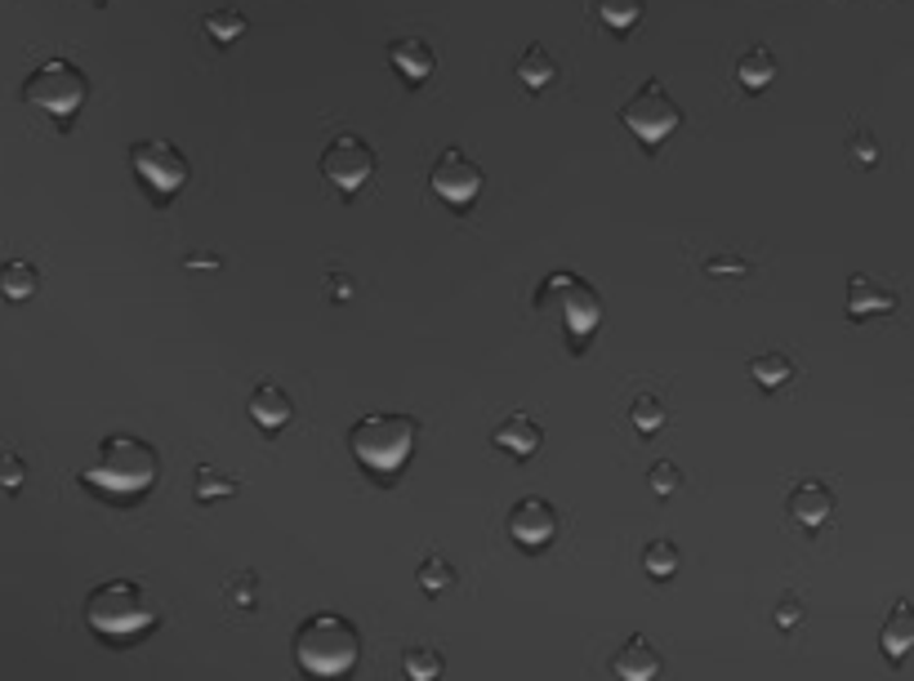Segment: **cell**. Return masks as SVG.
I'll return each instance as SVG.
<instances>
[{"instance_id": "6da1fadb", "label": "cell", "mask_w": 914, "mask_h": 681, "mask_svg": "<svg viewBox=\"0 0 914 681\" xmlns=\"http://www.w3.org/2000/svg\"><path fill=\"white\" fill-rule=\"evenodd\" d=\"M161 476V454L152 450V441L144 437H129V432H112L94 463L81 472L85 490H94L99 499H112V504H129V499H144Z\"/></svg>"}, {"instance_id": "7a4b0ae2", "label": "cell", "mask_w": 914, "mask_h": 681, "mask_svg": "<svg viewBox=\"0 0 914 681\" xmlns=\"http://www.w3.org/2000/svg\"><path fill=\"white\" fill-rule=\"evenodd\" d=\"M85 624H90V633L99 642L129 646V642H144L161 624V610H157V601L148 597L144 584H135V579H107V584H99L85 597Z\"/></svg>"}, {"instance_id": "3957f363", "label": "cell", "mask_w": 914, "mask_h": 681, "mask_svg": "<svg viewBox=\"0 0 914 681\" xmlns=\"http://www.w3.org/2000/svg\"><path fill=\"white\" fill-rule=\"evenodd\" d=\"M295 663L308 677H344L362 659V633L340 610H312L290 637Z\"/></svg>"}, {"instance_id": "277c9868", "label": "cell", "mask_w": 914, "mask_h": 681, "mask_svg": "<svg viewBox=\"0 0 914 681\" xmlns=\"http://www.w3.org/2000/svg\"><path fill=\"white\" fill-rule=\"evenodd\" d=\"M420 446V419L402 415V411H370L349 428V450L353 459L375 472L379 482H393L407 468V459Z\"/></svg>"}, {"instance_id": "5b68a950", "label": "cell", "mask_w": 914, "mask_h": 681, "mask_svg": "<svg viewBox=\"0 0 914 681\" xmlns=\"http://www.w3.org/2000/svg\"><path fill=\"white\" fill-rule=\"evenodd\" d=\"M85 99H90V77L72 58H41L23 81V103H32L54 120H72L85 107Z\"/></svg>"}, {"instance_id": "8992f818", "label": "cell", "mask_w": 914, "mask_h": 681, "mask_svg": "<svg viewBox=\"0 0 914 681\" xmlns=\"http://www.w3.org/2000/svg\"><path fill=\"white\" fill-rule=\"evenodd\" d=\"M536 308H553L567 325V334L575 338V353L584 348V338H590L598 325H603V295L580 277V272H553L545 277L540 295H536Z\"/></svg>"}, {"instance_id": "52a82bcc", "label": "cell", "mask_w": 914, "mask_h": 681, "mask_svg": "<svg viewBox=\"0 0 914 681\" xmlns=\"http://www.w3.org/2000/svg\"><path fill=\"white\" fill-rule=\"evenodd\" d=\"M620 125L633 134V139H638L647 152H656V148L670 139V134H678L683 107L674 103V94L665 90L661 77H647V81L633 90V99L620 107Z\"/></svg>"}, {"instance_id": "ba28073f", "label": "cell", "mask_w": 914, "mask_h": 681, "mask_svg": "<svg viewBox=\"0 0 914 681\" xmlns=\"http://www.w3.org/2000/svg\"><path fill=\"white\" fill-rule=\"evenodd\" d=\"M129 165H135V174L148 183V192L157 200H170L187 187L192 178V165L183 157L179 143L170 139H139V143H129Z\"/></svg>"}, {"instance_id": "9c48e42d", "label": "cell", "mask_w": 914, "mask_h": 681, "mask_svg": "<svg viewBox=\"0 0 914 681\" xmlns=\"http://www.w3.org/2000/svg\"><path fill=\"white\" fill-rule=\"evenodd\" d=\"M375 148L362 139V134H353V129H344V134H335L331 143H325V152H321V178L331 183V187H340L344 196H353V192H362L370 178H375Z\"/></svg>"}, {"instance_id": "30bf717a", "label": "cell", "mask_w": 914, "mask_h": 681, "mask_svg": "<svg viewBox=\"0 0 914 681\" xmlns=\"http://www.w3.org/2000/svg\"><path fill=\"white\" fill-rule=\"evenodd\" d=\"M429 187H433V196L442 200L446 210H469L473 200L482 196V187H487V174H482V165L469 152L446 148L433 161V170H429Z\"/></svg>"}, {"instance_id": "8fae6325", "label": "cell", "mask_w": 914, "mask_h": 681, "mask_svg": "<svg viewBox=\"0 0 914 681\" xmlns=\"http://www.w3.org/2000/svg\"><path fill=\"white\" fill-rule=\"evenodd\" d=\"M504 530H509V539L517 543V549L540 553V549H549V543L558 539L562 517H558V508H553L545 495H527V499H517V504L509 508Z\"/></svg>"}, {"instance_id": "7c38bea8", "label": "cell", "mask_w": 914, "mask_h": 681, "mask_svg": "<svg viewBox=\"0 0 914 681\" xmlns=\"http://www.w3.org/2000/svg\"><path fill=\"white\" fill-rule=\"evenodd\" d=\"M834 508H838V499H834V490L821 482V476H803V482H795L790 495H786V512L803 530H821L834 517Z\"/></svg>"}, {"instance_id": "4fadbf2b", "label": "cell", "mask_w": 914, "mask_h": 681, "mask_svg": "<svg viewBox=\"0 0 914 681\" xmlns=\"http://www.w3.org/2000/svg\"><path fill=\"white\" fill-rule=\"evenodd\" d=\"M901 308V295L892 286H883L879 277H870V272H853L847 277V321H870V316H888Z\"/></svg>"}, {"instance_id": "5bb4252c", "label": "cell", "mask_w": 914, "mask_h": 681, "mask_svg": "<svg viewBox=\"0 0 914 681\" xmlns=\"http://www.w3.org/2000/svg\"><path fill=\"white\" fill-rule=\"evenodd\" d=\"M245 415L254 428H264V432H282L290 419H295V401L282 383L264 379V383H254L250 396H245Z\"/></svg>"}, {"instance_id": "9a60e30c", "label": "cell", "mask_w": 914, "mask_h": 681, "mask_svg": "<svg viewBox=\"0 0 914 681\" xmlns=\"http://www.w3.org/2000/svg\"><path fill=\"white\" fill-rule=\"evenodd\" d=\"M612 672L620 681H656L665 672V655L656 650V642H651L647 633H633L620 642V650L612 655Z\"/></svg>"}, {"instance_id": "2e32d148", "label": "cell", "mask_w": 914, "mask_h": 681, "mask_svg": "<svg viewBox=\"0 0 914 681\" xmlns=\"http://www.w3.org/2000/svg\"><path fill=\"white\" fill-rule=\"evenodd\" d=\"M388 62L398 67V77L407 85H424L437 72V54L424 36H398L393 45H388Z\"/></svg>"}, {"instance_id": "e0dca14e", "label": "cell", "mask_w": 914, "mask_h": 681, "mask_svg": "<svg viewBox=\"0 0 914 681\" xmlns=\"http://www.w3.org/2000/svg\"><path fill=\"white\" fill-rule=\"evenodd\" d=\"M491 446L504 450V454H513V459H532V454L545 446V432H540L536 419H527L522 411H513V415H504V419L491 428Z\"/></svg>"}, {"instance_id": "ac0fdd59", "label": "cell", "mask_w": 914, "mask_h": 681, "mask_svg": "<svg viewBox=\"0 0 914 681\" xmlns=\"http://www.w3.org/2000/svg\"><path fill=\"white\" fill-rule=\"evenodd\" d=\"M879 650L888 663H905V655L914 650V601L910 597H896L888 620L879 628Z\"/></svg>"}, {"instance_id": "d6986e66", "label": "cell", "mask_w": 914, "mask_h": 681, "mask_svg": "<svg viewBox=\"0 0 914 681\" xmlns=\"http://www.w3.org/2000/svg\"><path fill=\"white\" fill-rule=\"evenodd\" d=\"M41 290V267L27 258H5L0 263V299L5 303H27Z\"/></svg>"}, {"instance_id": "ffe728a7", "label": "cell", "mask_w": 914, "mask_h": 681, "mask_svg": "<svg viewBox=\"0 0 914 681\" xmlns=\"http://www.w3.org/2000/svg\"><path fill=\"white\" fill-rule=\"evenodd\" d=\"M513 72H517V81L527 85L532 94H540V90H545V85H553V77H558V58H553L540 41H532L527 49L517 54V67H513Z\"/></svg>"}, {"instance_id": "44dd1931", "label": "cell", "mask_w": 914, "mask_h": 681, "mask_svg": "<svg viewBox=\"0 0 914 681\" xmlns=\"http://www.w3.org/2000/svg\"><path fill=\"white\" fill-rule=\"evenodd\" d=\"M736 81L745 94H763L772 81H776V54L767 45H750L741 58H736Z\"/></svg>"}, {"instance_id": "7402d4cb", "label": "cell", "mask_w": 914, "mask_h": 681, "mask_svg": "<svg viewBox=\"0 0 914 681\" xmlns=\"http://www.w3.org/2000/svg\"><path fill=\"white\" fill-rule=\"evenodd\" d=\"M750 379L763 392H776V388H786L795 379V361L786 353H758V357H750Z\"/></svg>"}, {"instance_id": "603a6c76", "label": "cell", "mask_w": 914, "mask_h": 681, "mask_svg": "<svg viewBox=\"0 0 914 681\" xmlns=\"http://www.w3.org/2000/svg\"><path fill=\"white\" fill-rule=\"evenodd\" d=\"M594 14L612 27V32H633L638 23H642V14H647V0H594Z\"/></svg>"}, {"instance_id": "cb8c5ba5", "label": "cell", "mask_w": 914, "mask_h": 681, "mask_svg": "<svg viewBox=\"0 0 914 681\" xmlns=\"http://www.w3.org/2000/svg\"><path fill=\"white\" fill-rule=\"evenodd\" d=\"M629 419H633V428L642 437H656L665 428V419H670V405L661 396H651V392H638L633 405H629Z\"/></svg>"}, {"instance_id": "d4e9b609", "label": "cell", "mask_w": 914, "mask_h": 681, "mask_svg": "<svg viewBox=\"0 0 914 681\" xmlns=\"http://www.w3.org/2000/svg\"><path fill=\"white\" fill-rule=\"evenodd\" d=\"M678 543L674 539H651L647 549H642V570L651 575V579H674L678 575Z\"/></svg>"}, {"instance_id": "484cf974", "label": "cell", "mask_w": 914, "mask_h": 681, "mask_svg": "<svg viewBox=\"0 0 914 681\" xmlns=\"http://www.w3.org/2000/svg\"><path fill=\"white\" fill-rule=\"evenodd\" d=\"M241 486L232 482L228 472H219V468H210V463H202L197 468V482H192V495H197V504H215V499H232Z\"/></svg>"}, {"instance_id": "4316f807", "label": "cell", "mask_w": 914, "mask_h": 681, "mask_svg": "<svg viewBox=\"0 0 914 681\" xmlns=\"http://www.w3.org/2000/svg\"><path fill=\"white\" fill-rule=\"evenodd\" d=\"M415 584H420L424 597H442V592L455 584V566H450L442 553H429V557L420 562V570H415Z\"/></svg>"}, {"instance_id": "83f0119b", "label": "cell", "mask_w": 914, "mask_h": 681, "mask_svg": "<svg viewBox=\"0 0 914 681\" xmlns=\"http://www.w3.org/2000/svg\"><path fill=\"white\" fill-rule=\"evenodd\" d=\"M402 672H407L411 681H437V677L446 672V663H442V655H437L433 646H411V650L402 655Z\"/></svg>"}, {"instance_id": "f1b7e54d", "label": "cell", "mask_w": 914, "mask_h": 681, "mask_svg": "<svg viewBox=\"0 0 914 681\" xmlns=\"http://www.w3.org/2000/svg\"><path fill=\"white\" fill-rule=\"evenodd\" d=\"M245 14L241 10H215V14H206V36L215 41V45H232V41H241L245 36Z\"/></svg>"}, {"instance_id": "f546056e", "label": "cell", "mask_w": 914, "mask_h": 681, "mask_svg": "<svg viewBox=\"0 0 914 681\" xmlns=\"http://www.w3.org/2000/svg\"><path fill=\"white\" fill-rule=\"evenodd\" d=\"M847 157H853V165H861V170H875L879 165V143H875V134L866 129V125H857L853 134H847Z\"/></svg>"}, {"instance_id": "4dcf8cb0", "label": "cell", "mask_w": 914, "mask_h": 681, "mask_svg": "<svg viewBox=\"0 0 914 681\" xmlns=\"http://www.w3.org/2000/svg\"><path fill=\"white\" fill-rule=\"evenodd\" d=\"M27 486V459L19 450H0V490L19 495Z\"/></svg>"}, {"instance_id": "1f68e13d", "label": "cell", "mask_w": 914, "mask_h": 681, "mask_svg": "<svg viewBox=\"0 0 914 681\" xmlns=\"http://www.w3.org/2000/svg\"><path fill=\"white\" fill-rule=\"evenodd\" d=\"M647 486H651V495H674V490H683V472H678V463H670V459H661V463H651V472H647Z\"/></svg>"}, {"instance_id": "d6a6232c", "label": "cell", "mask_w": 914, "mask_h": 681, "mask_svg": "<svg viewBox=\"0 0 914 681\" xmlns=\"http://www.w3.org/2000/svg\"><path fill=\"white\" fill-rule=\"evenodd\" d=\"M772 620H776V628H780V633H795V628L803 624V597H799V592H786V597L776 601Z\"/></svg>"}, {"instance_id": "836d02e7", "label": "cell", "mask_w": 914, "mask_h": 681, "mask_svg": "<svg viewBox=\"0 0 914 681\" xmlns=\"http://www.w3.org/2000/svg\"><path fill=\"white\" fill-rule=\"evenodd\" d=\"M228 601L241 605V610H254V605H259V575H254V570L237 575V579L228 584Z\"/></svg>"}, {"instance_id": "e575fe53", "label": "cell", "mask_w": 914, "mask_h": 681, "mask_svg": "<svg viewBox=\"0 0 914 681\" xmlns=\"http://www.w3.org/2000/svg\"><path fill=\"white\" fill-rule=\"evenodd\" d=\"M705 272H709V277H745L750 263L745 258H709Z\"/></svg>"}, {"instance_id": "d590c367", "label": "cell", "mask_w": 914, "mask_h": 681, "mask_svg": "<svg viewBox=\"0 0 914 681\" xmlns=\"http://www.w3.org/2000/svg\"><path fill=\"white\" fill-rule=\"evenodd\" d=\"M353 277H344V272H331V277H325V295H331V303H349L353 299Z\"/></svg>"}, {"instance_id": "8d00e7d4", "label": "cell", "mask_w": 914, "mask_h": 681, "mask_svg": "<svg viewBox=\"0 0 914 681\" xmlns=\"http://www.w3.org/2000/svg\"><path fill=\"white\" fill-rule=\"evenodd\" d=\"M187 267H192V272H202V267L215 272V267H219V254H202V250H197V254H187Z\"/></svg>"}, {"instance_id": "74e56055", "label": "cell", "mask_w": 914, "mask_h": 681, "mask_svg": "<svg viewBox=\"0 0 914 681\" xmlns=\"http://www.w3.org/2000/svg\"><path fill=\"white\" fill-rule=\"evenodd\" d=\"M99 5H107V0H99Z\"/></svg>"}]
</instances>
